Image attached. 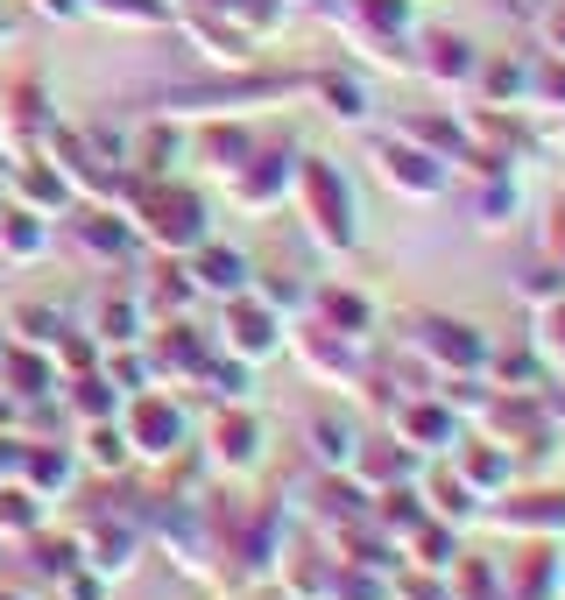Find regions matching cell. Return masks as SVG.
Listing matches in <instances>:
<instances>
[{
  "label": "cell",
  "mask_w": 565,
  "mask_h": 600,
  "mask_svg": "<svg viewBox=\"0 0 565 600\" xmlns=\"http://www.w3.org/2000/svg\"><path fill=\"white\" fill-rule=\"evenodd\" d=\"M538 403H544V417H552V431L565 439V382H544V388H538Z\"/></svg>",
  "instance_id": "cell-35"
},
{
  "label": "cell",
  "mask_w": 565,
  "mask_h": 600,
  "mask_svg": "<svg viewBox=\"0 0 565 600\" xmlns=\"http://www.w3.org/2000/svg\"><path fill=\"white\" fill-rule=\"evenodd\" d=\"M389 600H453V587H445V573H404L389 579Z\"/></svg>",
  "instance_id": "cell-31"
},
{
  "label": "cell",
  "mask_w": 565,
  "mask_h": 600,
  "mask_svg": "<svg viewBox=\"0 0 565 600\" xmlns=\"http://www.w3.org/2000/svg\"><path fill=\"white\" fill-rule=\"evenodd\" d=\"M227 333H233V353H248V360H255V353H269L276 339H282V333H276V311L248 304V297L227 311Z\"/></svg>",
  "instance_id": "cell-22"
},
{
  "label": "cell",
  "mask_w": 565,
  "mask_h": 600,
  "mask_svg": "<svg viewBox=\"0 0 565 600\" xmlns=\"http://www.w3.org/2000/svg\"><path fill=\"white\" fill-rule=\"evenodd\" d=\"M368 163H375V177L396 191V199L431 205V199L453 191V163H438L431 148L410 142V134H375V142H368Z\"/></svg>",
  "instance_id": "cell-4"
},
{
  "label": "cell",
  "mask_w": 565,
  "mask_h": 600,
  "mask_svg": "<svg viewBox=\"0 0 565 600\" xmlns=\"http://www.w3.org/2000/svg\"><path fill=\"white\" fill-rule=\"evenodd\" d=\"M558 600H565V593H558Z\"/></svg>",
  "instance_id": "cell-37"
},
{
  "label": "cell",
  "mask_w": 565,
  "mask_h": 600,
  "mask_svg": "<svg viewBox=\"0 0 565 600\" xmlns=\"http://www.w3.org/2000/svg\"><path fill=\"white\" fill-rule=\"evenodd\" d=\"M311 453H318V467H347L353 459V424L333 417V410H318L311 417Z\"/></svg>",
  "instance_id": "cell-26"
},
{
  "label": "cell",
  "mask_w": 565,
  "mask_h": 600,
  "mask_svg": "<svg viewBox=\"0 0 565 600\" xmlns=\"http://www.w3.org/2000/svg\"><path fill=\"white\" fill-rule=\"evenodd\" d=\"M516 290H524V304L538 311V304H552V297L565 290V276H558L552 262H538V254H530V268H524V276H516Z\"/></svg>",
  "instance_id": "cell-30"
},
{
  "label": "cell",
  "mask_w": 565,
  "mask_h": 600,
  "mask_svg": "<svg viewBox=\"0 0 565 600\" xmlns=\"http://www.w3.org/2000/svg\"><path fill=\"white\" fill-rule=\"evenodd\" d=\"M445 587H453V600H502V559L459 544V559L445 565Z\"/></svg>",
  "instance_id": "cell-20"
},
{
  "label": "cell",
  "mask_w": 565,
  "mask_h": 600,
  "mask_svg": "<svg viewBox=\"0 0 565 600\" xmlns=\"http://www.w3.org/2000/svg\"><path fill=\"white\" fill-rule=\"evenodd\" d=\"M424 459L410 453L396 431H382V439H353V459H347V473L361 480V494H375V488H404V480H418Z\"/></svg>",
  "instance_id": "cell-11"
},
{
  "label": "cell",
  "mask_w": 565,
  "mask_h": 600,
  "mask_svg": "<svg viewBox=\"0 0 565 600\" xmlns=\"http://www.w3.org/2000/svg\"><path fill=\"white\" fill-rule=\"evenodd\" d=\"M318 325H333V333H347V339H368V333H375V304H368L361 290L325 283V290H318Z\"/></svg>",
  "instance_id": "cell-21"
},
{
  "label": "cell",
  "mask_w": 565,
  "mask_h": 600,
  "mask_svg": "<svg viewBox=\"0 0 565 600\" xmlns=\"http://www.w3.org/2000/svg\"><path fill=\"white\" fill-rule=\"evenodd\" d=\"M418 494H424V508L438 523H459V530H467V523H481V494L467 488V480L453 473V459H431V467H418Z\"/></svg>",
  "instance_id": "cell-12"
},
{
  "label": "cell",
  "mask_w": 565,
  "mask_h": 600,
  "mask_svg": "<svg viewBox=\"0 0 565 600\" xmlns=\"http://www.w3.org/2000/svg\"><path fill=\"white\" fill-rule=\"evenodd\" d=\"M404 353L438 382V374H481L488 360V333L459 311H438V304H418L404 311Z\"/></svg>",
  "instance_id": "cell-1"
},
{
  "label": "cell",
  "mask_w": 565,
  "mask_h": 600,
  "mask_svg": "<svg viewBox=\"0 0 565 600\" xmlns=\"http://www.w3.org/2000/svg\"><path fill=\"white\" fill-rule=\"evenodd\" d=\"M473 107H516L530 113V50H481V71H473Z\"/></svg>",
  "instance_id": "cell-10"
},
{
  "label": "cell",
  "mask_w": 565,
  "mask_h": 600,
  "mask_svg": "<svg viewBox=\"0 0 565 600\" xmlns=\"http://www.w3.org/2000/svg\"><path fill=\"white\" fill-rule=\"evenodd\" d=\"M297 353L311 360V368L325 374V382H361L368 360H361V339L333 333V325H304V339H297Z\"/></svg>",
  "instance_id": "cell-16"
},
{
  "label": "cell",
  "mask_w": 565,
  "mask_h": 600,
  "mask_svg": "<svg viewBox=\"0 0 565 600\" xmlns=\"http://www.w3.org/2000/svg\"><path fill=\"white\" fill-rule=\"evenodd\" d=\"M481 374L495 388H544V382H552V360H544L538 339H488Z\"/></svg>",
  "instance_id": "cell-13"
},
{
  "label": "cell",
  "mask_w": 565,
  "mask_h": 600,
  "mask_svg": "<svg viewBox=\"0 0 565 600\" xmlns=\"http://www.w3.org/2000/svg\"><path fill=\"white\" fill-rule=\"evenodd\" d=\"M297 199H304V219L325 248H353L361 240V205H353V184L339 177V163L304 156L297 163Z\"/></svg>",
  "instance_id": "cell-3"
},
{
  "label": "cell",
  "mask_w": 565,
  "mask_h": 600,
  "mask_svg": "<svg viewBox=\"0 0 565 600\" xmlns=\"http://www.w3.org/2000/svg\"><path fill=\"white\" fill-rule=\"evenodd\" d=\"M530 113H565V57L558 50H530Z\"/></svg>",
  "instance_id": "cell-24"
},
{
  "label": "cell",
  "mask_w": 565,
  "mask_h": 600,
  "mask_svg": "<svg viewBox=\"0 0 565 600\" xmlns=\"http://www.w3.org/2000/svg\"><path fill=\"white\" fill-rule=\"evenodd\" d=\"M241 276H248V262L241 254H205V283H213V290H241Z\"/></svg>",
  "instance_id": "cell-33"
},
{
  "label": "cell",
  "mask_w": 565,
  "mask_h": 600,
  "mask_svg": "<svg viewBox=\"0 0 565 600\" xmlns=\"http://www.w3.org/2000/svg\"><path fill=\"white\" fill-rule=\"evenodd\" d=\"M156 233L170 240V248H184V240H199V205L184 199V191H170V199H156Z\"/></svg>",
  "instance_id": "cell-27"
},
{
  "label": "cell",
  "mask_w": 565,
  "mask_h": 600,
  "mask_svg": "<svg viewBox=\"0 0 565 600\" xmlns=\"http://www.w3.org/2000/svg\"><path fill=\"white\" fill-rule=\"evenodd\" d=\"M410 71L431 85V93H473V71H481V43L467 28L431 22L410 36Z\"/></svg>",
  "instance_id": "cell-5"
},
{
  "label": "cell",
  "mask_w": 565,
  "mask_h": 600,
  "mask_svg": "<svg viewBox=\"0 0 565 600\" xmlns=\"http://www.w3.org/2000/svg\"><path fill=\"white\" fill-rule=\"evenodd\" d=\"M467 219L481 233L516 227V170H467Z\"/></svg>",
  "instance_id": "cell-14"
},
{
  "label": "cell",
  "mask_w": 565,
  "mask_h": 600,
  "mask_svg": "<svg viewBox=\"0 0 565 600\" xmlns=\"http://www.w3.org/2000/svg\"><path fill=\"white\" fill-rule=\"evenodd\" d=\"M538 262H552L565 276V191L544 199V219H538Z\"/></svg>",
  "instance_id": "cell-28"
},
{
  "label": "cell",
  "mask_w": 565,
  "mask_h": 600,
  "mask_svg": "<svg viewBox=\"0 0 565 600\" xmlns=\"http://www.w3.org/2000/svg\"><path fill=\"white\" fill-rule=\"evenodd\" d=\"M431 516V508H424V494H418V480H404V488H375V494H368V523H375V530L382 537H389V544L396 551H404V537L410 530H418V523Z\"/></svg>",
  "instance_id": "cell-18"
},
{
  "label": "cell",
  "mask_w": 565,
  "mask_h": 600,
  "mask_svg": "<svg viewBox=\"0 0 565 600\" xmlns=\"http://www.w3.org/2000/svg\"><path fill=\"white\" fill-rule=\"evenodd\" d=\"M389 431H396V439H404L418 459H445V453L459 445V431H467V424H459V410L438 396V388H410V396H396Z\"/></svg>",
  "instance_id": "cell-6"
},
{
  "label": "cell",
  "mask_w": 565,
  "mask_h": 600,
  "mask_svg": "<svg viewBox=\"0 0 565 600\" xmlns=\"http://www.w3.org/2000/svg\"><path fill=\"white\" fill-rule=\"evenodd\" d=\"M530 22H538V50H558L565 57V0H544Z\"/></svg>",
  "instance_id": "cell-32"
},
{
  "label": "cell",
  "mask_w": 565,
  "mask_h": 600,
  "mask_svg": "<svg viewBox=\"0 0 565 600\" xmlns=\"http://www.w3.org/2000/svg\"><path fill=\"white\" fill-rule=\"evenodd\" d=\"M396 134H410V142L431 148L438 163H459V156H467V120H459L453 107H410L404 120H396Z\"/></svg>",
  "instance_id": "cell-15"
},
{
  "label": "cell",
  "mask_w": 565,
  "mask_h": 600,
  "mask_svg": "<svg viewBox=\"0 0 565 600\" xmlns=\"http://www.w3.org/2000/svg\"><path fill=\"white\" fill-rule=\"evenodd\" d=\"M467 431H481V439L509 445L516 467H538V459H552L558 445H565L558 431H552V417H544L538 388H495V396L481 403V417H473Z\"/></svg>",
  "instance_id": "cell-2"
},
{
  "label": "cell",
  "mask_w": 565,
  "mask_h": 600,
  "mask_svg": "<svg viewBox=\"0 0 565 600\" xmlns=\"http://www.w3.org/2000/svg\"><path fill=\"white\" fill-rule=\"evenodd\" d=\"M481 523L502 537H552V544H565V488H502L481 508Z\"/></svg>",
  "instance_id": "cell-7"
},
{
  "label": "cell",
  "mask_w": 565,
  "mask_h": 600,
  "mask_svg": "<svg viewBox=\"0 0 565 600\" xmlns=\"http://www.w3.org/2000/svg\"><path fill=\"white\" fill-rule=\"evenodd\" d=\"M565 593V544L552 537H516L502 559V600H558Z\"/></svg>",
  "instance_id": "cell-8"
},
{
  "label": "cell",
  "mask_w": 565,
  "mask_h": 600,
  "mask_svg": "<svg viewBox=\"0 0 565 600\" xmlns=\"http://www.w3.org/2000/svg\"><path fill=\"white\" fill-rule=\"evenodd\" d=\"M445 459H453V473L467 480V488L481 494V502H495L502 488H516V480H524V467H516V453H509V445L481 439V431H459V445H453Z\"/></svg>",
  "instance_id": "cell-9"
},
{
  "label": "cell",
  "mask_w": 565,
  "mask_h": 600,
  "mask_svg": "<svg viewBox=\"0 0 565 600\" xmlns=\"http://www.w3.org/2000/svg\"><path fill=\"white\" fill-rule=\"evenodd\" d=\"M311 85H318V99H325V113H333V120H347V128H361V120H368V85L353 79V71H318Z\"/></svg>",
  "instance_id": "cell-23"
},
{
  "label": "cell",
  "mask_w": 565,
  "mask_h": 600,
  "mask_svg": "<svg viewBox=\"0 0 565 600\" xmlns=\"http://www.w3.org/2000/svg\"><path fill=\"white\" fill-rule=\"evenodd\" d=\"M290 184H297V156H290V148H269V156H248L241 170H233V199H241V205H276Z\"/></svg>",
  "instance_id": "cell-17"
},
{
  "label": "cell",
  "mask_w": 565,
  "mask_h": 600,
  "mask_svg": "<svg viewBox=\"0 0 565 600\" xmlns=\"http://www.w3.org/2000/svg\"><path fill=\"white\" fill-rule=\"evenodd\" d=\"M516 8H524V14H538V8H544V0H516Z\"/></svg>",
  "instance_id": "cell-36"
},
{
  "label": "cell",
  "mask_w": 565,
  "mask_h": 600,
  "mask_svg": "<svg viewBox=\"0 0 565 600\" xmlns=\"http://www.w3.org/2000/svg\"><path fill=\"white\" fill-rule=\"evenodd\" d=\"M544 347V360H552V368L565 374V290L552 297V304H538V333H530Z\"/></svg>",
  "instance_id": "cell-29"
},
{
  "label": "cell",
  "mask_w": 565,
  "mask_h": 600,
  "mask_svg": "<svg viewBox=\"0 0 565 600\" xmlns=\"http://www.w3.org/2000/svg\"><path fill=\"white\" fill-rule=\"evenodd\" d=\"M325 600H389V573H375V565H347V559H333Z\"/></svg>",
  "instance_id": "cell-25"
},
{
  "label": "cell",
  "mask_w": 565,
  "mask_h": 600,
  "mask_svg": "<svg viewBox=\"0 0 565 600\" xmlns=\"http://www.w3.org/2000/svg\"><path fill=\"white\" fill-rule=\"evenodd\" d=\"M453 559H459V523H438V516H424L418 530L404 537V565H410V573H445Z\"/></svg>",
  "instance_id": "cell-19"
},
{
  "label": "cell",
  "mask_w": 565,
  "mask_h": 600,
  "mask_svg": "<svg viewBox=\"0 0 565 600\" xmlns=\"http://www.w3.org/2000/svg\"><path fill=\"white\" fill-rule=\"evenodd\" d=\"M219 453H227V459H255V424H248V417L219 424Z\"/></svg>",
  "instance_id": "cell-34"
}]
</instances>
